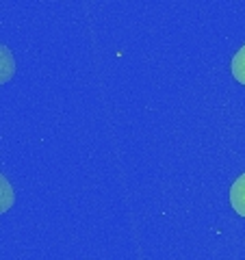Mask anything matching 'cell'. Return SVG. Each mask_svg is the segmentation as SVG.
<instances>
[{"instance_id":"1","label":"cell","mask_w":245,"mask_h":260,"mask_svg":"<svg viewBox=\"0 0 245 260\" xmlns=\"http://www.w3.org/2000/svg\"><path fill=\"white\" fill-rule=\"evenodd\" d=\"M230 202L232 208L239 213L241 217H245V174L241 178H236V182L230 189Z\"/></svg>"},{"instance_id":"2","label":"cell","mask_w":245,"mask_h":260,"mask_svg":"<svg viewBox=\"0 0 245 260\" xmlns=\"http://www.w3.org/2000/svg\"><path fill=\"white\" fill-rule=\"evenodd\" d=\"M13 72H15V61L9 52V48L0 46V85L7 83V80H11Z\"/></svg>"},{"instance_id":"3","label":"cell","mask_w":245,"mask_h":260,"mask_svg":"<svg viewBox=\"0 0 245 260\" xmlns=\"http://www.w3.org/2000/svg\"><path fill=\"white\" fill-rule=\"evenodd\" d=\"M13 204V189L9 180L0 174V213H5V210H9Z\"/></svg>"},{"instance_id":"4","label":"cell","mask_w":245,"mask_h":260,"mask_svg":"<svg viewBox=\"0 0 245 260\" xmlns=\"http://www.w3.org/2000/svg\"><path fill=\"white\" fill-rule=\"evenodd\" d=\"M232 74H234V78L239 80V83L245 85V46L234 54V59H232Z\"/></svg>"}]
</instances>
